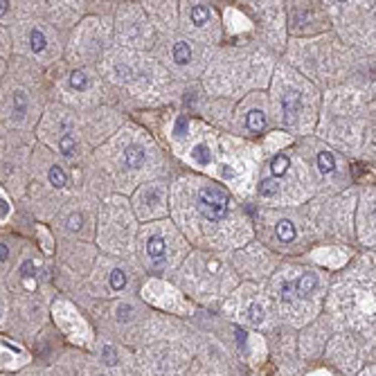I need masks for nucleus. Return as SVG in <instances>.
<instances>
[{"label":"nucleus","mask_w":376,"mask_h":376,"mask_svg":"<svg viewBox=\"0 0 376 376\" xmlns=\"http://www.w3.org/2000/svg\"><path fill=\"white\" fill-rule=\"evenodd\" d=\"M196 203H199V210L205 219L221 221V219H225V214H228L230 199L223 190H219V187H203V190L199 192V201H196Z\"/></svg>","instance_id":"f257e3e1"},{"label":"nucleus","mask_w":376,"mask_h":376,"mask_svg":"<svg viewBox=\"0 0 376 376\" xmlns=\"http://www.w3.org/2000/svg\"><path fill=\"white\" fill-rule=\"evenodd\" d=\"M282 110H284V122H286L288 127H293L302 113V97L295 90H288L282 97Z\"/></svg>","instance_id":"f03ea898"},{"label":"nucleus","mask_w":376,"mask_h":376,"mask_svg":"<svg viewBox=\"0 0 376 376\" xmlns=\"http://www.w3.org/2000/svg\"><path fill=\"white\" fill-rule=\"evenodd\" d=\"M318 286V277L313 273H304L295 279V297H308Z\"/></svg>","instance_id":"7ed1b4c3"},{"label":"nucleus","mask_w":376,"mask_h":376,"mask_svg":"<svg viewBox=\"0 0 376 376\" xmlns=\"http://www.w3.org/2000/svg\"><path fill=\"white\" fill-rule=\"evenodd\" d=\"M144 160H147V151H144L142 147H138V144H131V147L124 151V162H127V167H131V169H140V167L144 165Z\"/></svg>","instance_id":"20e7f679"},{"label":"nucleus","mask_w":376,"mask_h":376,"mask_svg":"<svg viewBox=\"0 0 376 376\" xmlns=\"http://www.w3.org/2000/svg\"><path fill=\"white\" fill-rule=\"evenodd\" d=\"M147 253H149V257L153 259V264H158L160 266L162 264V259H165V239L162 237H151L147 241Z\"/></svg>","instance_id":"39448f33"},{"label":"nucleus","mask_w":376,"mask_h":376,"mask_svg":"<svg viewBox=\"0 0 376 376\" xmlns=\"http://www.w3.org/2000/svg\"><path fill=\"white\" fill-rule=\"evenodd\" d=\"M173 61H176L178 66H187L192 61V50L185 41L173 43Z\"/></svg>","instance_id":"423d86ee"},{"label":"nucleus","mask_w":376,"mask_h":376,"mask_svg":"<svg viewBox=\"0 0 376 376\" xmlns=\"http://www.w3.org/2000/svg\"><path fill=\"white\" fill-rule=\"evenodd\" d=\"M275 232H277V239L284 241V243H291L293 239H295V225L291 223V221H279L277 228H275Z\"/></svg>","instance_id":"0eeeda50"},{"label":"nucleus","mask_w":376,"mask_h":376,"mask_svg":"<svg viewBox=\"0 0 376 376\" xmlns=\"http://www.w3.org/2000/svg\"><path fill=\"white\" fill-rule=\"evenodd\" d=\"M245 127H248L250 131H255V133L264 131V127H266V117H264L262 110H257V108L250 110L248 117H245Z\"/></svg>","instance_id":"6e6552de"},{"label":"nucleus","mask_w":376,"mask_h":376,"mask_svg":"<svg viewBox=\"0 0 376 376\" xmlns=\"http://www.w3.org/2000/svg\"><path fill=\"white\" fill-rule=\"evenodd\" d=\"M192 23H194L196 27H203L207 21H210V9L205 7V5H194L192 7Z\"/></svg>","instance_id":"1a4fd4ad"},{"label":"nucleus","mask_w":376,"mask_h":376,"mask_svg":"<svg viewBox=\"0 0 376 376\" xmlns=\"http://www.w3.org/2000/svg\"><path fill=\"white\" fill-rule=\"evenodd\" d=\"M318 167H320L322 173H331V171L336 169L334 156H331L329 151H320V153H318Z\"/></svg>","instance_id":"9d476101"},{"label":"nucleus","mask_w":376,"mask_h":376,"mask_svg":"<svg viewBox=\"0 0 376 376\" xmlns=\"http://www.w3.org/2000/svg\"><path fill=\"white\" fill-rule=\"evenodd\" d=\"M47 178H50V182L56 187V190H61V187H66V182H68V178H66V171L61 169V167H50V171H47Z\"/></svg>","instance_id":"9b49d317"},{"label":"nucleus","mask_w":376,"mask_h":376,"mask_svg":"<svg viewBox=\"0 0 376 376\" xmlns=\"http://www.w3.org/2000/svg\"><path fill=\"white\" fill-rule=\"evenodd\" d=\"M245 316H248V320L253 322V325H262L264 318H266V311H264V306H262V304L253 302V304L248 306V311H245Z\"/></svg>","instance_id":"f8f14e48"},{"label":"nucleus","mask_w":376,"mask_h":376,"mask_svg":"<svg viewBox=\"0 0 376 376\" xmlns=\"http://www.w3.org/2000/svg\"><path fill=\"white\" fill-rule=\"evenodd\" d=\"M192 158H194L199 165H210L212 153H210V149H207L205 144H196V147L192 149Z\"/></svg>","instance_id":"ddd939ff"},{"label":"nucleus","mask_w":376,"mask_h":376,"mask_svg":"<svg viewBox=\"0 0 376 376\" xmlns=\"http://www.w3.org/2000/svg\"><path fill=\"white\" fill-rule=\"evenodd\" d=\"M288 156H284V153H279V156H275L273 158V165H271V169H273V176H284V173L288 171Z\"/></svg>","instance_id":"4468645a"},{"label":"nucleus","mask_w":376,"mask_h":376,"mask_svg":"<svg viewBox=\"0 0 376 376\" xmlns=\"http://www.w3.org/2000/svg\"><path fill=\"white\" fill-rule=\"evenodd\" d=\"M45 45H47V41H45V36H43V32L41 30H32L30 32V47H32V52H43V50H45Z\"/></svg>","instance_id":"2eb2a0df"},{"label":"nucleus","mask_w":376,"mask_h":376,"mask_svg":"<svg viewBox=\"0 0 376 376\" xmlns=\"http://www.w3.org/2000/svg\"><path fill=\"white\" fill-rule=\"evenodd\" d=\"M124 286H127V273L115 268V271L110 273V288H113V291H122Z\"/></svg>","instance_id":"dca6fc26"},{"label":"nucleus","mask_w":376,"mask_h":376,"mask_svg":"<svg viewBox=\"0 0 376 376\" xmlns=\"http://www.w3.org/2000/svg\"><path fill=\"white\" fill-rule=\"evenodd\" d=\"M279 297L282 302H293L295 300V282H282V288H279Z\"/></svg>","instance_id":"f3484780"},{"label":"nucleus","mask_w":376,"mask_h":376,"mask_svg":"<svg viewBox=\"0 0 376 376\" xmlns=\"http://www.w3.org/2000/svg\"><path fill=\"white\" fill-rule=\"evenodd\" d=\"M277 190H279V185L275 178H266V180H262V185H259V194L262 196H275Z\"/></svg>","instance_id":"a211bd4d"},{"label":"nucleus","mask_w":376,"mask_h":376,"mask_svg":"<svg viewBox=\"0 0 376 376\" xmlns=\"http://www.w3.org/2000/svg\"><path fill=\"white\" fill-rule=\"evenodd\" d=\"M70 86H72V88H75V90H84L86 86H88V79H86V75H84V72L75 70V72H72V75H70Z\"/></svg>","instance_id":"6ab92c4d"},{"label":"nucleus","mask_w":376,"mask_h":376,"mask_svg":"<svg viewBox=\"0 0 376 376\" xmlns=\"http://www.w3.org/2000/svg\"><path fill=\"white\" fill-rule=\"evenodd\" d=\"M14 110H16L18 117H23L27 110V102H25V93L23 90H18L16 95H14Z\"/></svg>","instance_id":"aec40b11"},{"label":"nucleus","mask_w":376,"mask_h":376,"mask_svg":"<svg viewBox=\"0 0 376 376\" xmlns=\"http://www.w3.org/2000/svg\"><path fill=\"white\" fill-rule=\"evenodd\" d=\"M61 153H64V156H72V153H75V140L70 136H66L61 140Z\"/></svg>","instance_id":"412c9836"},{"label":"nucleus","mask_w":376,"mask_h":376,"mask_svg":"<svg viewBox=\"0 0 376 376\" xmlns=\"http://www.w3.org/2000/svg\"><path fill=\"white\" fill-rule=\"evenodd\" d=\"M81 225H84V219H81V214H70V219H68V230H72V232H79Z\"/></svg>","instance_id":"4be33fe9"},{"label":"nucleus","mask_w":376,"mask_h":376,"mask_svg":"<svg viewBox=\"0 0 376 376\" xmlns=\"http://www.w3.org/2000/svg\"><path fill=\"white\" fill-rule=\"evenodd\" d=\"M187 133V119L185 117H178L176 119V127H173V136L176 138H185Z\"/></svg>","instance_id":"5701e85b"},{"label":"nucleus","mask_w":376,"mask_h":376,"mask_svg":"<svg viewBox=\"0 0 376 376\" xmlns=\"http://www.w3.org/2000/svg\"><path fill=\"white\" fill-rule=\"evenodd\" d=\"M133 318V308L129 304H122L117 306V320H131Z\"/></svg>","instance_id":"b1692460"},{"label":"nucleus","mask_w":376,"mask_h":376,"mask_svg":"<svg viewBox=\"0 0 376 376\" xmlns=\"http://www.w3.org/2000/svg\"><path fill=\"white\" fill-rule=\"evenodd\" d=\"M102 358H104V363L106 365H115V360H117V358H115V347H104V354H102Z\"/></svg>","instance_id":"393cba45"},{"label":"nucleus","mask_w":376,"mask_h":376,"mask_svg":"<svg viewBox=\"0 0 376 376\" xmlns=\"http://www.w3.org/2000/svg\"><path fill=\"white\" fill-rule=\"evenodd\" d=\"M21 275H23V277H34V264H32L30 259H27V262H23Z\"/></svg>","instance_id":"a878e982"},{"label":"nucleus","mask_w":376,"mask_h":376,"mask_svg":"<svg viewBox=\"0 0 376 376\" xmlns=\"http://www.w3.org/2000/svg\"><path fill=\"white\" fill-rule=\"evenodd\" d=\"M7 214H9V203L5 199H0V219H5Z\"/></svg>","instance_id":"bb28decb"},{"label":"nucleus","mask_w":376,"mask_h":376,"mask_svg":"<svg viewBox=\"0 0 376 376\" xmlns=\"http://www.w3.org/2000/svg\"><path fill=\"white\" fill-rule=\"evenodd\" d=\"M237 342H239L241 349L245 347V334H243V329H237Z\"/></svg>","instance_id":"cd10ccee"},{"label":"nucleus","mask_w":376,"mask_h":376,"mask_svg":"<svg viewBox=\"0 0 376 376\" xmlns=\"http://www.w3.org/2000/svg\"><path fill=\"white\" fill-rule=\"evenodd\" d=\"M9 257V250H7V245L5 243H0V262H5V259Z\"/></svg>","instance_id":"c85d7f7f"},{"label":"nucleus","mask_w":376,"mask_h":376,"mask_svg":"<svg viewBox=\"0 0 376 376\" xmlns=\"http://www.w3.org/2000/svg\"><path fill=\"white\" fill-rule=\"evenodd\" d=\"M221 173H223V178H232V176H234V171L230 169L228 165H223V171H221Z\"/></svg>","instance_id":"c756f323"},{"label":"nucleus","mask_w":376,"mask_h":376,"mask_svg":"<svg viewBox=\"0 0 376 376\" xmlns=\"http://www.w3.org/2000/svg\"><path fill=\"white\" fill-rule=\"evenodd\" d=\"M7 5H9V3H5V0H3V3H0V14H5V12H7Z\"/></svg>","instance_id":"7c9ffc66"}]
</instances>
